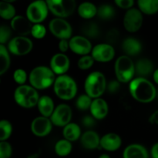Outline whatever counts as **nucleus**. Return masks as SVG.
Listing matches in <instances>:
<instances>
[{"instance_id": "nucleus-20", "label": "nucleus", "mask_w": 158, "mask_h": 158, "mask_svg": "<svg viewBox=\"0 0 158 158\" xmlns=\"http://www.w3.org/2000/svg\"><path fill=\"white\" fill-rule=\"evenodd\" d=\"M100 139L101 137L96 131L89 130L82 134L80 137V143L85 149L92 151L100 147Z\"/></svg>"}, {"instance_id": "nucleus-11", "label": "nucleus", "mask_w": 158, "mask_h": 158, "mask_svg": "<svg viewBox=\"0 0 158 158\" xmlns=\"http://www.w3.org/2000/svg\"><path fill=\"white\" fill-rule=\"evenodd\" d=\"M143 23V13L136 8L127 11L123 19V27L131 33L137 32L141 29Z\"/></svg>"}, {"instance_id": "nucleus-16", "label": "nucleus", "mask_w": 158, "mask_h": 158, "mask_svg": "<svg viewBox=\"0 0 158 158\" xmlns=\"http://www.w3.org/2000/svg\"><path fill=\"white\" fill-rule=\"evenodd\" d=\"M49 67L55 75H65L70 67V60L66 53L58 52L52 56L51 58Z\"/></svg>"}, {"instance_id": "nucleus-6", "label": "nucleus", "mask_w": 158, "mask_h": 158, "mask_svg": "<svg viewBox=\"0 0 158 158\" xmlns=\"http://www.w3.org/2000/svg\"><path fill=\"white\" fill-rule=\"evenodd\" d=\"M40 96L38 90L31 85L19 86L14 91V100L17 105L26 109L37 106Z\"/></svg>"}, {"instance_id": "nucleus-38", "label": "nucleus", "mask_w": 158, "mask_h": 158, "mask_svg": "<svg viewBox=\"0 0 158 158\" xmlns=\"http://www.w3.org/2000/svg\"><path fill=\"white\" fill-rule=\"evenodd\" d=\"M46 35V29L43 24H33L31 30V35L36 40H42Z\"/></svg>"}, {"instance_id": "nucleus-30", "label": "nucleus", "mask_w": 158, "mask_h": 158, "mask_svg": "<svg viewBox=\"0 0 158 158\" xmlns=\"http://www.w3.org/2000/svg\"><path fill=\"white\" fill-rule=\"evenodd\" d=\"M11 65L10 52L5 45H0V75H4Z\"/></svg>"}, {"instance_id": "nucleus-27", "label": "nucleus", "mask_w": 158, "mask_h": 158, "mask_svg": "<svg viewBox=\"0 0 158 158\" xmlns=\"http://www.w3.org/2000/svg\"><path fill=\"white\" fill-rule=\"evenodd\" d=\"M137 3L143 14L152 15L158 12V0H139Z\"/></svg>"}, {"instance_id": "nucleus-33", "label": "nucleus", "mask_w": 158, "mask_h": 158, "mask_svg": "<svg viewBox=\"0 0 158 158\" xmlns=\"http://www.w3.org/2000/svg\"><path fill=\"white\" fill-rule=\"evenodd\" d=\"M97 15L101 19L110 20L114 18L115 15V9L114 6L110 4L100 5L98 7V12Z\"/></svg>"}, {"instance_id": "nucleus-5", "label": "nucleus", "mask_w": 158, "mask_h": 158, "mask_svg": "<svg viewBox=\"0 0 158 158\" xmlns=\"http://www.w3.org/2000/svg\"><path fill=\"white\" fill-rule=\"evenodd\" d=\"M114 73L120 83H131L136 74L135 63L131 57L126 55L119 56L114 63Z\"/></svg>"}, {"instance_id": "nucleus-29", "label": "nucleus", "mask_w": 158, "mask_h": 158, "mask_svg": "<svg viewBox=\"0 0 158 158\" xmlns=\"http://www.w3.org/2000/svg\"><path fill=\"white\" fill-rule=\"evenodd\" d=\"M16 10L12 2L7 0L0 2V16L5 20H12L16 16Z\"/></svg>"}, {"instance_id": "nucleus-36", "label": "nucleus", "mask_w": 158, "mask_h": 158, "mask_svg": "<svg viewBox=\"0 0 158 158\" xmlns=\"http://www.w3.org/2000/svg\"><path fill=\"white\" fill-rule=\"evenodd\" d=\"M12 29L10 26L6 25H2L0 27V45H5L9 43L12 38Z\"/></svg>"}, {"instance_id": "nucleus-45", "label": "nucleus", "mask_w": 158, "mask_h": 158, "mask_svg": "<svg viewBox=\"0 0 158 158\" xmlns=\"http://www.w3.org/2000/svg\"><path fill=\"white\" fill-rule=\"evenodd\" d=\"M149 122L151 124L158 125V110L154 111L149 117Z\"/></svg>"}, {"instance_id": "nucleus-19", "label": "nucleus", "mask_w": 158, "mask_h": 158, "mask_svg": "<svg viewBox=\"0 0 158 158\" xmlns=\"http://www.w3.org/2000/svg\"><path fill=\"white\" fill-rule=\"evenodd\" d=\"M89 111H90V115H92L97 120H103L106 118L109 112V106L107 102L101 97L94 99L89 108Z\"/></svg>"}, {"instance_id": "nucleus-1", "label": "nucleus", "mask_w": 158, "mask_h": 158, "mask_svg": "<svg viewBox=\"0 0 158 158\" xmlns=\"http://www.w3.org/2000/svg\"><path fill=\"white\" fill-rule=\"evenodd\" d=\"M131 97L139 103H149L157 97V89L154 83L143 77H136L129 84Z\"/></svg>"}, {"instance_id": "nucleus-24", "label": "nucleus", "mask_w": 158, "mask_h": 158, "mask_svg": "<svg viewBox=\"0 0 158 158\" xmlns=\"http://www.w3.org/2000/svg\"><path fill=\"white\" fill-rule=\"evenodd\" d=\"M77 13L84 19H90L95 17L98 12V7L89 2H84L77 6Z\"/></svg>"}, {"instance_id": "nucleus-37", "label": "nucleus", "mask_w": 158, "mask_h": 158, "mask_svg": "<svg viewBox=\"0 0 158 158\" xmlns=\"http://www.w3.org/2000/svg\"><path fill=\"white\" fill-rule=\"evenodd\" d=\"M27 79H29V76L27 75V73L25 69L22 68L16 69L13 73V80L19 86H23L25 85Z\"/></svg>"}, {"instance_id": "nucleus-44", "label": "nucleus", "mask_w": 158, "mask_h": 158, "mask_svg": "<svg viewBox=\"0 0 158 158\" xmlns=\"http://www.w3.org/2000/svg\"><path fill=\"white\" fill-rule=\"evenodd\" d=\"M59 50L60 52L62 53H66L68 50L69 49V42L67 40H60L58 45Z\"/></svg>"}, {"instance_id": "nucleus-8", "label": "nucleus", "mask_w": 158, "mask_h": 158, "mask_svg": "<svg viewBox=\"0 0 158 158\" xmlns=\"http://www.w3.org/2000/svg\"><path fill=\"white\" fill-rule=\"evenodd\" d=\"M49 7L46 1L37 0L32 2L26 9V16L32 24H42L49 14Z\"/></svg>"}, {"instance_id": "nucleus-41", "label": "nucleus", "mask_w": 158, "mask_h": 158, "mask_svg": "<svg viewBox=\"0 0 158 158\" xmlns=\"http://www.w3.org/2000/svg\"><path fill=\"white\" fill-rule=\"evenodd\" d=\"M116 6L122 9H127V11L134 8L135 2L134 0H115L114 2Z\"/></svg>"}, {"instance_id": "nucleus-14", "label": "nucleus", "mask_w": 158, "mask_h": 158, "mask_svg": "<svg viewBox=\"0 0 158 158\" xmlns=\"http://www.w3.org/2000/svg\"><path fill=\"white\" fill-rule=\"evenodd\" d=\"M115 54V49L112 45L108 43H100L94 46L90 55L95 62L108 63L113 60Z\"/></svg>"}, {"instance_id": "nucleus-48", "label": "nucleus", "mask_w": 158, "mask_h": 158, "mask_svg": "<svg viewBox=\"0 0 158 158\" xmlns=\"http://www.w3.org/2000/svg\"><path fill=\"white\" fill-rule=\"evenodd\" d=\"M98 158H111V157H110V156L108 155V154H101V155H100Z\"/></svg>"}, {"instance_id": "nucleus-39", "label": "nucleus", "mask_w": 158, "mask_h": 158, "mask_svg": "<svg viewBox=\"0 0 158 158\" xmlns=\"http://www.w3.org/2000/svg\"><path fill=\"white\" fill-rule=\"evenodd\" d=\"M12 154V147L9 142H0V158H10Z\"/></svg>"}, {"instance_id": "nucleus-43", "label": "nucleus", "mask_w": 158, "mask_h": 158, "mask_svg": "<svg viewBox=\"0 0 158 158\" xmlns=\"http://www.w3.org/2000/svg\"><path fill=\"white\" fill-rule=\"evenodd\" d=\"M96 119L92 115H86L82 118V124L86 128H92L96 124Z\"/></svg>"}, {"instance_id": "nucleus-21", "label": "nucleus", "mask_w": 158, "mask_h": 158, "mask_svg": "<svg viewBox=\"0 0 158 158\" xmlns=\"http://www.w3.org/2000/svg\"><path fill=\"white\" fill-rule=\"evenodd\" d=\"M123 158H149V154L144 146L139 143H132L125 148Z\"/></svg>"}, {"instance_id": "nucleus-28", "label": "nucleus", "mask_w": 158, "mask_h": 158, "mask_svg": "<svg viewBox=\"0 0 158 158\" xmlns=\"http://www.w3.org/2000/svg\"><path fill=\"white\" fill-rule=\"evenodd\" d=\"M73 144L72 142L66 140V139H60L56 143L54 146V151L56 155L59 157H64L69 155L72 152Z\"/></svg>"}, {"instance_id": "nucleus-49", "label": "nucleus", "mask_w": 158, "mask_h": 158, "mask_svg": "<svg viewBox=\"0 0 158 158\" xmlns=\"http://www.w3.org/2000/svg\"><path fill=\"white\" fill-rule=\"evenodd\" d=\"M157 97H158V89H157Z\"/></svg>"}, {"instance_id": "nucleus-17", "label": "nucleus", "mask_w": 158, "mask_h": 158, "mask_svg": "<svg viewBox=\"0 0 158 158\" xmlns=\"http://www.w3.org/2000/svg\"><path fill=\"white\" fill-rule=\"evenodd\" d=\"M32 26L33 24L28 19L27 17L23 15H16L10 21V27L12 31L22 36H26L31 34Z\"/></svg>"}, {"instance_id": "nucleus-9", "label": "nucleus", "mask_w": 158, "mask_h": 158, "mask_svg": "<svg viewBox=\"0 0 158 158\" xmlns=\"http://www.w3.org/2000/svg\"><path fill=\"white\" fill-rule=\"evenodd\" d=\"M33 48V43L29 38L22 35L13 37L7 43V49L11 54L18 56L28 55Z\"/></svg>"}, {"instance_id": "nucleus-47", "label": "nucleus", "mask_w": 158, "mask_h": 158, "mask_svg": "<svg viewBox=\"0 0 158 158\" xmlns=\"http://www.w3.org/2000/svg\"><path fill=\"white\" fill-rule=\"evenodd\" d=\"M153 80H154V83L158 85V69H156L153 73Z\"/></svg>"}, {"instance_id": "nucleus-23", "label": "nucleus", "mask_w": 158, "mask_h": 158, "mask_svg": "<svg viewBox=\"0 0 158 158\" xmlns=\"http://www.w3.org/2000/svg\"><path fill=\"white\" fill-rule=\"evenodd\" d=\"M37 107H38L41 116L50 118L55 110L56 106L54 104L53 100L49 96L44 95L40 97L38 104H37Z\"/></svg>"}, {"instance_id": "nucleus-35", "label": "nucleus", "mask_w": 158, "mask_h": 158, "mask_svg": "<svg viewBox=\"0 0 158 158\" xmlns=\"http://www.w3.org/2000/svg\"><path fill=\"white\" fill-rule=\"evenodd\" d=\"M95 60L91 55L83 56L77 61V66L81 70H87L94 66Z\"/></svg>"}, {"instance_id": "nucleus-15", "label": "nucleus", "mask_w": 158, "mask_h": 158, "mask_svg": "<svg viewBox=\"0 0 158 158\" xmlns=\"http://www.w3.org/2000/svg\"><path fill=\"white\" fill-rule=\"evenodd\" d=\"M52 126L53 124L50 118L40 116L32 120L30 125V129L35 137H45L50 134Z\"/></svg>"}, {"instance_id": "nucleus-22", "label": "nucleus", "mask_w": 158, "mask_h": 158, "mask_svg": "<svg viewBox=\"0 0 158 158\" xmlns=\"http://www.w3.org/2000/svg\"><path fill=\"white\" fill-rule=\"evenodd\" d=\"M142 44L137 39L134 37H128L123 41L122 49L125 52L126 56H134L138 55L142 51Z\"/></svg>"}, {"instance_id": "nucleus-34", "label": "nucleus", "mask_w": 158, "mask_h": 158, "mask_svg": "<svg viewBox=\"0 0 158 158\" xmlns=\"http://www.w3.org/2000/svg\"><path fill=\"white\" fill-rule=\"evenodd\" d=\"M94 99L91 98L87 94H82L76 100V106L80 110H89Z\"/></svg>"}, {"instance_id": "nucleus-26", "label": "nucleus", "mask_w": 158, "mask_h": 158, "mask_svg": "<svg viewBox=\"0 0 158 158\" xmlns=\"http://www.w3.org/2000/svg\"><path fill=\"white\" fill-rule=\"evenodd\" d=\"M81 128L80 125L76 123H72L66 125L63 127V138L70 142H74L78 140L82 136Z\"/></svg>"}, {"instance_id": "nucleus-42", "label": "nucleus", "mask_w": 158, "mask_h": 158, "mask_svg": "<svg viewBox=\"0 0 158 158\" xmlns=\"http://www.w3.org/2000/svg\"><path fill=\"white\" fill-rule=\"evenodd\" d=\"M120 83L117 80H113L107 83V87L106 90L110 94H116L120 90Z\"/></svg>"}, {"instance_id": "nucleus-40", "label": "nucleus", "mask_w": 158, "mask_h": 158, "mask_svg": "<svg viewBox=\"0 0 158 158\" xmlns=\"http://www.w3.org/2000/svg\"><path fill=\"white\" fill-rule=\"evenodd\" d=\"M119 37H120V33H119L118 30L116 29H111L108 31L106 33V41H107L108 44L112 45L114 44L117 41H118Z\"/></svg>"}, {"instance_id": "nucleus-25", "label": "nucleus", "mask_w": 158, "mask_h": 158, "mask_svg": "<svg viewBox=\"0 0 158 158\" xmlns=\"http://www.w3.org/2000/svg\"><path fill=\"white\" fill-rule=\"evenodd\" d=\"M136 73L138 77H143L154 73V63L151 60L147 58H142L137 60L135 64Z\"/></svg>"}, {"instance_id": "nucleus-31", "label": "nucleus", "mask_w": 158, "mask_h": 158, "mask_svg": "<svg viewBox=\"0 0 158 158\" xmlns=\"http://www.w3.org/2000/svg\"><path fill=\"white\" fill-rule=\"evenodd\" d=\"M82 32H83L84 36L89 40V39H95L100 35V28L97 26V23H94V22H89L83 26Z\"/></svg>"}, {"instance_id": "nucleus-13", "label": "nucleus", "mask_w": 158, "mask_h": 158, "mask_svg": "<svg viewBox=\"0 0 158 158\" xmlns=\"http://www.w3.org/2000/svg\"><path fill=\"white\" fill-rule=\"evenodd\" d=\"M69 42V49L73 53L80 56H86L91 54L93 50V46L90 40L84 35H77L73 36Z\"/></svg>"}, {"instance_id": "nucleus-10", "label": "nucleus", "mask_w": 158, "mask_h": 158, "mask_svg": "<svg viewBox=\"0 0 158 158\" xmlns=\"http://www.w3.org/2000/svg\"><path fill=\"white\" fill-rule=\"evenodd\" d=\"M49 29L51 33L60 40H69L73 37L72 26L65 19H52L49 23Z\"/></svg>"}, {"instance_id": "nucleus-2", "label": "nucleus", "mask_w": 158, "mask_h": 158, "mask_svg": "<svg viewBox=\"0 0 158 158\" xmlns=\"http://www.w3.org/2000/svg\"><path fill=\"white\" fill-rule=\"evenodd\" d=\"M56 75L50 67L38 66L34 67L29 74V81L31 86L37 90H43L53 86Z\"/></svg>"}, {"instance_id": "nucleus-46", "label": "nucleus", "mask_w": 158, "mask_h": 158, "mask_svg": "<svg viewBox=\"0 0 158 158\" xmlns=\"http://www.w3.org/2000/svg\"><path fill=\"white\" fill-rule=\"evenodd\" d=\"M151 156L152 158H158V142L154 143L151 148Z\"/></svg>"}, {"instance_id": "nucleus-3", "label": "nucleus", "mask_w": 158, "mask_h": 158, "mask_svg": "<svg viewBox=\"0 0 158 158\" xmlns=\"http://www.w3.org/2000/svg\"><path fill=\"white\" fill-rule=\"evenodd\" d=\"M53 91L60 100H71L77 96L78 87L76 80L66 75L58 76L53 84Z\"/></svg>"}, {"instance_id": "nucleus-7", "label": "nucleus", "mask_w": 158, "mask_h": 158, "mask_svg": "<svg viewBox=\"0 0 158 158\" xmlns=\"http://www.w3.org/2000/svg\"><path fill=\"white\" fill-rule=\"evenodd\" d=\"M46 2L49 12L56 18H67L77 9V2L74 0H47Z\"/></svg>"}, {"instance_id": "nucleus-12", "label": "nucleus", "mask_w": 158, "mask_h": 158, "mask_svg": "<svg viewBox=\"0 0 158 158\" xmlns=\"http://www.w3.org/2000/svg\"><path fill=\"white\" fill-rule=\"evenodd\" d=\"M73 110L66 103H60L55 108L53 114L50 117L52 124L58 127H64L71 123Z\"/></svg>"}, {"instance_id": "nucleus-32", "label": "nucleus", "mask_w": 158, "mask_h": 158, "mask_svg": "<svg viewBox=\"0 0 158 158\" xmlns=\"http://www.w3.org/2000/svg\"><path fill=\"white\" fill-rule=\"evenodd\" d=\"M13 131V127L8 120H2L0 121V141H7L11 137Z\"/></svg>"}, {"instance_id": "nucleus-18", "label": "nucleus", "mask_w": 158, "mask_h": 158, "mask_svg": "<svg viewBox=\"0 0 158 158\" xmlns=\"http://www.w3.org/2000/svg\"><path fill=\"white\" fill-rule=\"evenodd\" d=\"M122 146V139L117 134L108 133L100 139V148L108 152H114Z\"/></svg>"}, {"instance_id": "nucleus-4", "label": "nucleus", "mask_w": 158, "mask_h": 158, "mask_svg": "<svg viewBox=\"0 0 158 158\" xmlns=\"http://www.w3.org/2000/svg\"><path fill=\"white\" fill-rule=\"evenodd\" d=\"M107 87L106 78L103 73L94 71L86 77L84 81V90L86 94L92 99L100 98Z\"/></svg>"}]
</instances>
